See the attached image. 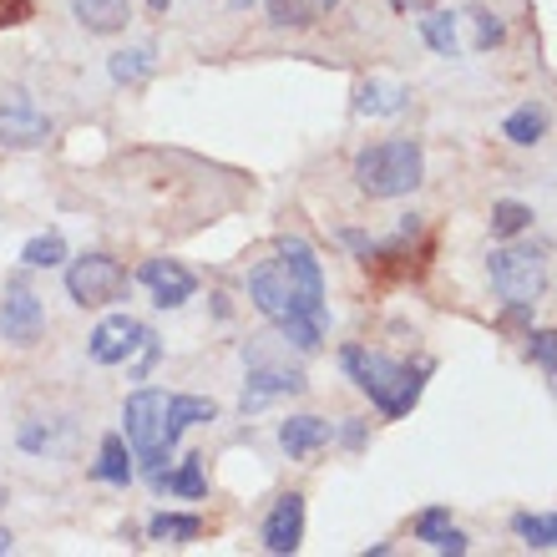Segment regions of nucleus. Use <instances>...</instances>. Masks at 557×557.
Listing matches in <instances>:
<instances>
[{
	"label": "nucleus",
	"instance_id": "7c9ffc66",
	"mask_svg": "<svg viewBox=\"0 0 557 557\" xmlns=\"http://www.w3.org/2000/svg\"><path fill=\"white\" fill-rule=\"evenodd\" d=\"M30 15V0H0V26H15Z\"/></svg>",
	"mask_w": 557,
	"mask_h": 557
},
{
	"label": "nucleus",
	"instance_id": "2f4dec72",
	"mask_svg": "<svg viewBox=\"0 0 557 557\" xmlns=\"http://www.w3.org/2000/svg\"><path fill=\"white\" fill-rule=\"evenodd\" d=\"M339 441H345L350 451H360V446H366V421H345L339 425Z\"/></svg>",
	"mask_w": 557,
	"mask_h": 557
},
{
	"label": "nucleus",
	"instance_id": "5701e85b",
	"mask_svg": "<svg viewBox=\"0 0 557 557\" xmlns=\"http://www.w3.org/2000/svg\"><path fill=\"white\" fill-rule=\"evenodd\" d=\"M198 532H203V517H193V512H158L147 522V537H152V543H173V547L193 543Z\"/></svg>",
	"mask_w": 557,
	"mask_h": 557
},
{
	"label": "nucleus",
	"instance_id": "6ab92c4d",
	"mask_svg": "<svg viewBox=\"0 0 557 557\" xmlns=\"http://www.w3.org/2000/svg\"><path fill=\"white\" fill-rule=\"evenodd\" d=\"M152 72H158V51H152V46H122V51L107 57V76H112L117 87H143Z\"/></svg>",
	"mask_w": 557,
	"mask_h": 557
},
{
	"label": "nucleus",
	"instance_id": "2eb2a0df",
	"mask_svg": "<svg viewBox=\"0 0 557 557\" xmlns=\"http://www.w3.org/2000/svg\"><path fill=\"white\" fill-rule=\"evenodd\" d=\"M72 15L91 36H117L133 21V0H72Z\"/></svg>",
	"mask_w": 557,
	"mask_h": 557
},
{
	"label": "nucleus",
	"instance_id": "412c9836",
	"mask_svg": "<svg viewBox=\"0 0 557 557\" xmlns=\"http://www.w3.org/2000/svg\"><path fill=\"white\" fill-rule=\"evenodd\" d=\"M339 0H269V21L274 26H289V30H305L314 26L320 15H330Z\"/></svg>",
	"mask_w": 557,
	"mask_h": 557
},
{
	"label": "nucleus",
	"instance_id": "f8f14e48",
	"mask_svg": "<svg viewBox=\"0 0 557 557\" xmlns=\"http://www.w3.org/2000/svg\"><path fill=\"white\" fill-rule=\"evenodd\" d=\"M259 537H264V553H274V557L299 553V547H305V497H299V492H284V497L269 507Z\"/></svg>",
	"mask_w": 557,
	"mask_h": 557
},
{
	"label": "nucleus",
	"instance_id": "423d86ee",
	"mask_svg": "<svg viewBox=\"0 0 557 557\" xmlns=\"http://www.w3.org/2000/svg\"><path fill=\"white\" fill-rule=\"evenodd\" d=\"M66 294H72L82 309L117 305L122 294H127V269H122L112 253H82V259H72V269H66Z\"/></svg>",
	"mask_w": 557,
	"mask_h": 557
},
{
	"label": "nucleus",
	"instance_id": "39448f33",
	"mask_svg": "<svg viewBox=\"0 0 557 557\" xmlns=\"http://www.w3.org/2000/svg\"><path fill=\"white\" fill-rule=\"evenodd\" d=\"M486 278L507 309H537L547 289V259L543 249H528V244H512V249H492L486 259Z\"/></svg>",
	"mask_w": 557,
	"mask_h": 557
},
{
	"label": "nucleus",
	"instance_id": "9b49d317",
	"mask_svg": "<svg viewBox=\"0 0 557 557\" xmlns=\"http://www.w3.org/2000/svg\"><path fill=\"white\" fill-rule=\"evenodd\" d=\"M137 278L147 284V294H152L158 309H183L193 294H198V274H193L188 264H177V259H147V264L137 269Z\"/></svg>",
	"mask_w": 557,
	"mask_h": 557
},
{
	"label": "nucleus",
	"instance_id": "f3484780",
	"mask_svg": "<svg viewBox=\"0 0 557 557\" xmlns=\"http://www.w3.org/2000/svg\"><path fill=\"white\" fill-rule=\"evenodd\" d=\"M406 102H411V91L396 87V82H381V76H370V82L355 87V112L360 117H400Z\"/></svg>",
	"mask_w": 557,
	"mask_h": 557
},
{
	"label": "nucleus",
	"instance_id": "cd10ccee",
	"mask_svg": "<svg viewBox=\"0 0 557 557\" xmlns=\"http://www.w3.org/2000/svg\"><path fill=\"white\" fill-rule=\"evenodd\" d=\"M467 21H471V26H476V41H471V46H476V51H492V46H502V41H507V26H502V21H497V11H486V5H471V11H467Z\"/></svg>",
	"mask_w": 557,
	"mask_h": 557
},
{
	"label": "nucleus",
	"instance_id": "aec40b11",
	"mask_svg": "<svg viewBox=\"0 0 557 557\" xmlns=\"http://www.w3.org/2000/svg\"><path fill=\"white\" fill-rule=\"evenodd\" d=\"M547 127H553V112H547L543 102H528V107H517L512 117L502 122V137L517 147H537L547 137Z\"/></svg>",
	"mask_w": 557,
	"mask_h": 557
},
{
	"label": "nucleus",
	"instance_id": "9d476101",
	"mask_svg": "<svg viewBox=\"0 0 557 557\" xmlns=\"http://www.w3.org/2000/svg\"><path fill=\"white\" fill-rule=\"evenodd\" d=\"M46 330V305L36 299L30 289H21V284H11L5 289V299H0V339H11V345H36Z\"/></svg>",
	"mask_w": 557,
	"mask_h": 557
},
{
	"label": "nucleus",
	"instance_id": "a211bd4d",
	"mask_svg": "<svg viewBox=\"0 0 557 557\" xmlns=\"http://www.w3.org/2000/svg\"><path fill=\"white\" fill-rule=\"evenodd\" d=\"M152 492H162V497H183V502H203L208 497L203 456H183V461H177V471L152 476Z\"/></svg>",
	"mask_w": 557,
	"mask_h": 557
},
{
	"label": "nucleus",
	"instance_id": "20e7f679",
	"mask_svg": "<svg viewBox=\"0 0 557 557\" xmlns=\"http://www.w3.org/2000/svg\"><path fill=\"white\" fill-rule=\"evenodd\" d=\"M425 183V152L416 137H391L355 152V188L366 198H406Z\"/></svg>",
	"mask_w": 557,
	"mask_h": 557
},
{
	"label": "nucleus",
	"instance_id": "c9c22d12",
	"mask_svg": "<svg viewBox=\"0 0 557 557\" xmlns=\"http://www.w3.org/2000/svg\"><path fill=\"white\" fill-rule=\"evenodd\" d=\"M0 507H5V492H0Z\"/></svg>",
	"mask_w": 557,
	"mask_h": 557
},
{
	"label": "nucleus",
	"instance_id": "bb28decb",
	"mask_svg": "<svg viewBox=\"0 0 557 557\" xmlns=\"http://www.w3.org/2000/svg\"><path fill=\"white\" fill-rule=\"evenodd\" d=\"M528 360L553 381V396H557V330H532L528 335Z\"/></svg>",
	"mask_w": 557,
	"mask_h": 557
},
{
	"label": "nucleus",
	"instance_id": "a878e982",
	"mask_svg": "<svg viewBox=\"0 0 557 557\" xmlns=\"http://www.w3.org/2000/svg\"><path fill=\"white\" fill-rule=\"evenodd\" d=\"M61 259H66V238L61 234H36L26 249H21V264L26 269H57Z\"/></svg>",
	"mask_w": 557,
	"mask_h": 557
},
{
	"label": "nucleus",
	"instance_id": "ddd939ff",
	"mask_svg": "<svg viewBox=\"0 0 557 557\" xmlns=\"http://www.w3.org/2000/svg\"><path fill=\"white\" fill-rule=\"evenodd\" d=\"M416 537H421L431 553H451V557H461L471 547V537L451 522V507H425V512L416 517Z\"/></svg>",
	"mask_w": 557,
	"mask_h": 557
},
{
	"label": "nucleus",
	"instance_id": "f03ea898",
	"mask_svg": "<svg viewBox=\"0 0 557 557\" xmlns=\"http://www.w3.org/2000/svg\"><path fill=\"white\" fill-rule=\"evenodd\" d=\"M339 370L355 381V391H366L370 406L385 421H400V416L416 411V400H421L436 360H416L411 366V360H391V355L366 350V345H345L339 350Z\"/></svg>",
	"mask_w": 557,
	"mask_h": 557
},
{
	"label": "nucleus",
	"instance_id": "b1692460",
	"mask_svg": "<svg viewBox=\"0 0 557 557\" xmlns=\"http://www.w3.org/2000/svg\"><path fill=\"white\" fill-rule=\"evenodd\" d=\"M456 21H461V15L436 11V5H431V15H421V41L431 46L436 57H446V61L461 51V41H456Z\"/></svg>",
	"mask_w": 557,
	"mask_h": 557
},
{
	"label": "nucleus",
	"instance_id": "0eeeda50",
	"mask_svg": "<svg viewBox=\"0 0 557 557\" xmlns=\"http://www.w3.org/2000/svg\"><path fill=\"white\" fill-rule=\"evenodd\" d=\"M51 137V117H46L30 91H5L0 97V147L11 152H26V147H41Z\"/></svg>",
	"mask_w": 557,
	"mask_h": 557
},
{
	"label": "nucleus",
	"instance_id": "4be33fe9",
	"mask_svg": "<svg viewBox=\"0 0 557 557\" xmlns=\"http://www.w3.org/2000/svg\"><path fill=\"white\" fill-rule=\"evenodd\" d=\"M512 532L522 537V547H532V553H553L557 547V512H517Z\"/></svg>",
	"mask_w": 557,
	"mask_h": 557
},
{
	"label": "nucleus",
	"instance_id": "7ed1b4c3",
	"mask_svg": "<svg viewBox=\"0 0 557 557\" xmlns=\"http://www.w3.org/2000/svg\"><path fill=\"white\" fill-rule=\"evenodd\" d=\"M183 431H188V425L177 421L173 396H168V391H133V396L122 400V436H127L133 456L143 461L147 482L168 471V461H173L177 436H183Z\"/></svg>",
	"mask_w": 557,
	"mask_h": 557
},
{
	"label": "nucleus",
	"instance_id": "dca6fc26",
	"mask_svg": "<svg viewBox=\"0 0 557 557\" xmlns=\"http://www.w3.org/2000/svg\"><path fill=\"white\" fill-rule=\"evenodd\" d=\"M133 446H127V436H122V431H112V436H102V451H97V461H91V476H97V482H107V486H122V492H127V486H133Z\"/></svg>",
	"mask_w": 557,
	"mask_h": 557
},
{
	"label": "nucleus",
	"instance_id": "f257e3e1",
	"mask_svg": "<svg viewBox=\"0 0 557 557\" xmlns=\"http://www.w3.org/2000/svg\"><path fill=\"white\" fill-rule=\"evenodd\" d=\"M249 299L294 350H320L324 339V269L305 238H278L274 259L249 269Z\"/></svg>",
	"mask_w": 557,
	"mask_h": 557
},
{
	"label": "nucleus",
	"instance_id": "1a4fd4ad",
	"mask_svg": "<svg viewBox=\"0 0 557 557\" xmlns=\"http://www.w3.org/2000/svg\"><path fill=\"white\" fill-rule=\"evenodd\" d=\"M299 391H305V370L269 366V360H259V355H253V360H249V381H244V400H238V411L253 416V411H264L269 400H278V396H299Z\"/></svg>",
	"mask_w": 557,
	"mask_h": 557
},
{
	"label": "nucleus",
	"instance_id": "f704fd0d",
	"mask_svg": "<svg viewBox=\"0 0 557 557\" xmlns=\"http://www.w3.org/2000/svg\"><path fill=\"white\" fill-rule=\"evenodd\" d=\"M147 5H152V11H168V5H173V0H147Z\"/></svg>",
	"mask_w": 557,
	"mask_h": 557
},
{
	"label": "nucleus",
	"instance_id": "473e14b6",
	"mask_svg": "<svg viewBox=\"0 0 557 557\" xmlns=\"http://www.w3.org/2000/svg\"><path fill=\"white\" fill-rule=\"evenodd\" d=\"M391 5H396L400 15H411V11H431V5H436V0H391Z\"/></svg>",
	"mask_w": 557,
	"mask_h": 557
},
{
	"label": "nucleus",
	"instance_id": "c85d7f7f",
	"mask_svg": "<svg viewBox=\"0 0 557 557\" xmlns=\"http://www.w3.org/2000/svg\"><path fill=\"white\" fill-rule=\"evenodd\" d=\"M173 411L183 425H208V421H219V400H208V396H173Z\"/></svg>",
	"mask_w": 557,
	"mask_h": 557
},
{
	"label": "nucleus",
	"instance_id": "c756f323",
	"mask_svg": "<svg viewBox=\"0 0 557 557\" xmlns=\"http://www.w3.org/2000/svg\"><path fill=\"white\" fill-rule=\"evenodd\" d=\"M21 451H30V456H46L51 446H57V431L51 425H41V421H21Z\"/></svg>",
	"mask_w": 557,
	"mask_h": 557
},
{
	"label": "nucleus",
	"instance_id": "393cba45",
	"mask_svg": "<svg viewBox=\"0 0 557 557\" xmlns=\"http://www.w3.org/2000/svg\"><path fill=\"white\" fill-rule=\"evenodd\" d=\"M532 228V208L517 198H497L492 203V238H517Z\"/></svg>",
	"mask_w": 557,
	"mask_h": 557
},
{
	"label": "nucleus",
	"instance_id": "72a5a7b5",
	"mask_svg": "<svg viewBox=\"0 0 557 557\" xmlns=\"http://www.w3.org/2000/svg\"><path fill=\"white\" fill-rule=\"evenodd\" d=\"M11 547H15V537H11V532H5V528H0V557L11 553Z\"/></svg>",
	"mask_w": 557,
	"mask_h": 557
},
{
	"label": "nucleus",
	"instance_id": "6e6552de",
	"mask_svg": "<svg viewBox=\"0 0 557 557\" xmlns=\"http://www.w3.org/2000/svg\"><path fill=\"white\" fill-rule=\"evenodd\" d=\"M147 339H152V330H147V324H137L133 314H107V320L91 330L87 355L97 360V366H127V360L143 350Z\"/></svg>",
	"mask_w": 557,
	"mask_h": 557
},
{
	"label": "nucleus",
	"instance_id": "4468645a",
	"mask_svg": "<svg viewBox=\"0 0 557 557\" xmlns=\"http://www.w3.org/2000/svg\"><path fill=\"white\" fill-rule=\"evenodd\" d=\"M335 441V425L324 421V416H289V421H278V446L299 461V456L320 451V446H330Z\"/></svg>",
	"mask_w": 557,
	"mask_h": 557
}]
</instances>
